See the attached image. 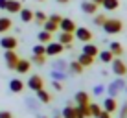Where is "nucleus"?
Masks as SVG:
<instances>
[{
	"label": "nucleus",
	"instance_id": "nucleus-1",
	"mask_svg": "<svg viewBox=\"0 0 127 118\" xmlns=\"http://www.w3.org/2000/svg\"><path fill=\"white\" fill-rule=\"evenodd\" d=\"M101 28H103V32L107 33V35H116V33H120L122 30H124V22H122L120 19H107Z\"/></svg>",
	"mask_w": 127,
	"mask_h": 118
},
{
	"label": "nucleus",
	"instance_id": "nucleus-2",
	"mask_svg": "<svg viewBox=\"0 0 127 118\" xmlns=\"http://www.w3.org/2000/svg\"><path fill=\"white\" fill-rule=\"evenodd\" d=\"M74 37H76L77 41H81V42H90L94 35H92V32H90L89 28H85V26H77L76 32H74Z\"/></svg>",
	"mask_w": 127,
	"mask_h": 118
},
{
	"label": "nucleus",
	"instance_id": "nucleus-3",
	"mask_svg": "<svg viewBox=\"0 0 127 118\" xmlns=\"http://www.w3.org/2000/svg\"><path fill=\"white\" fill-rule=\"evenodd\" d=\"M64 52V46L61 44L59 41H50L46 42V55H52V57H57Z\"/></svg>",
	"mask_w": 127,
	"mask_h": 118
},
{
	"label": "nucleus",
	"instance_id": "nucleus-4",
	"mask_svg": "<svg viewBox=\"0 0 127 118\" xmlns=\"http://www.w3.org/2000/svg\"><path fill=\"white\" fill-rule=\"evenodd\" d=\"M4 59H6V67L9 68V70H15L17 63H19V54H17L15 50H4Z\"/></svg>",
	"mask_w": 127,
	"mask_h": 118
},
{
	"label": "nucleus",
	"instance_id": "nucleus-5",
	"mask_svg": "<svg viewBox=\"0 0 127 118\" xmlns=\"http://www.w3.org/2000/svg\"><path fill=\"white\" fill-rule=\"evenodd\" d=\"M111 65H112V72H114V76H118V78H124L125 74H127V65H125L120 57H114Z\"/></svg>",
	"mask_w": 127,
	"mask_h": 118
},
{
	"label": "nucleus",
	"instance_id": "nucleus-6",
	"mask_svg": "<svg viewBox=\"0 0 127 118\" xmlns=\"http://www.w3.org/2000/svg\"><path fill=\"white\" fill-rule=\"evenodd\" d=\"M28 89H32L33 92L44 89V79H42L39 74H32V76H30V79H28Z\"/></svg>",
	"mask_w": 127,
	"mask_h": 118
},
{
	"label": "nucleus",
	"instance_id": "nucleus-7",
	"mask_svg": "<svg viewBox=\"0 0 127 118\" xmlns=\"http://www.w3.org/2000/svg\"><path fill=\"white\" fill-rule=\"evenodd\" d=\"M0 46H2L4 50H17L19 41H17V37H13V35H4L0 39Z\"/></svg>",
	"mask_w": 127,
	"mask_h": 118
},
{
	"label": "nucleus",
	"instance_id": "nucleus-8",
	"mask_svg": "<svg viewBox=\"0 0 127 118\" xmlns=\"http://www.w3.org/2000/svg\"><path fill=\"white\" fill-rule=\"evenodd\" d=\"M124 87H125V81L122 79V78H118L116 81H112L111 85H109V89H107V90H109V96H112V98H116V94L120 92V90L124 89Z\"/></svg>",
	"mask_w": 127,
	"mask_h": 118
},
{
	"label": "nucleus",
	"instance_id": "nucleus-9",
	"mask_svg": "<svg viewBox=\"0 0 127 118\" xmlns=\"http://www.w3.org/2000/svg\"><path fill=\"white\" fill-rule=\"evenodd\" d=\"M76 28H77V24L74 22L72 19H61V22H59V30L61 32H68V33H74L76 32Z\"/></svg>",
	"mask_w": 127,
	"mask_h": 118
},
{
	"label": "nucleus",
	"instance_id": "nucleus-10",
	"mask_svg": "<svg viewBox=\"0 0 127 118\" xmlns=\"http://www.w3.org/2000/svg\"><path fill=\"white\" fill-rule=\"evenodd\" d=\"M103 111H107V113H116L118 111V102H116V98H112V96H109V98H105L103 100V105H101Z\"/></svg>",
	"mask_w": 127,
	"mask_h": 118
},
{
	"label": "nucleus",
	"instance_id": "nucleus-11",
	"mask_svg": "<svg viewBox=\"0 0 127 118\" xmlns=\"http://www.w3.org/2000/svg\"><path fill=\"white\" fill-rule=\"evenodd\" d=\"M81 54H87V55H90V57H98V54H99V48L92 44V42H83V50H81Z\"/></svg>",
	"mask_w": 127,
	"mask_h": 118
},
{
	"label": "nucleus",
	"instance_id": "nucleus-12",
	"mask_svg": "<svg viewBox=\"0 0 127 118\" xmlns=\"http://www.w3.org/2000/svg\"><path fill=\"white\" fill-rule=\"evenodd\" d=\"M74 33H68V32H61L59 33V39L57 41L61 42V44H63L64 48H72V42H74Z\"/></svg>",
	"mask_w": 127,
	"mask_h": 118
},
{
	"label": "nucleus",
	"instance_id": "nucleus-13",
	"mask_svg": "<svg viewBox=\"0 0 127 118\" xmlns=\"http://www.w3.org/2000/svg\"><path fill=\"white\" fill-rule=\"evenodd\" d=\"M30 68H32V61L20 57V59H19V63H17V67H15V70L19 72V74H28V72H30Z\"/></svg>",
	"mask_w": 127,
	"mask_h": 118
},
{
	"label": "nucleus",
	"instance_id": "nucleus-14",
	"mask_svg": "<svg viewBox=\"0 0 127 118\" xmlns=\"http://www.w3.org/2000/svg\"><path fill=\"white\" fill-rule=\"evenodd\" d=\"M98 4L90 2V0H85V2H81V9L83 13H87V15H96V11H98Z\"/></svg>",
	"mask_w": 127,
	"mask_h": 118
},
{
	"label": "nucleus",
	"instance_id": "nucleus-15",
	"mask_svg": "<svg viewBox=\"0 0 127 118\" xmlns=\"http://www.w3.org/2000/svg\"><path fill=\"white\" fill-rule=\"evenodd\" d=\"M74 100H76L77 105H89V103H90V96H89V92H85V90H79V92H76Z\"/></svg>",
	"mask_w": 127,
	"mask_h": 118
},
{
	"label": "nucleus",
	"instance_id": "nucleus-16",
	"mask_svg": "<svg viewBox=\"0 0 127 118\" xmlns=\"http://www.w3.org/2000/svg\"><path fill=\"white\" fill-rule=\"evenodd\" d=\"M20 9H22V2L20 0H7V6H6V11L7 13H19Z\"/></svg>",
	"mask_w": 127,
	"mask_h": 118
},
{
	"label": "nucleus",
	"instance_id": "nucleus-17",
	"mask_svg": "<svg viewBox=\"0 0 127 118\" xmlns=\"http://www.w3.org/2000/svg\"><path fill=\"white\" fill-rule=\"evenodd\" d=\"M9 90H11V92H15V94L22 92V90H24V81L19 79V78L11 79V81H9Z\"/></svg>",
	"mask_w": 127,
	"mask_h": 118
},
{
	"label": "nucleus",
	"instance_id": "nucleus-18",
	"mask_svg": "<svg viewBox=\"0 0 127 118\" xmlns=\"http://www.w3.org/2000/svg\"><path fill=\"white\" fill-rule=\"evenodd\" d=\"M76 118H90V109L89 105H76Z\"/></svg>",
	"mask_w": 127,
	"mask_h": 118
},
{
	"label": "nucleus",
	"instance_id": "nucleus-19",
	"mask_svg": "<svg viewBox=\"0 0 127 118\" xmlns=\"http://www.w3.org/2000/svg\"><path fill=\"white\" fill-rule=\"evenodd\" d=\"M13 28V20L9 17H0V33H6Z\"/></svg>",
	"mask_w": 127,
	"mask_h": 118
},
{
	"label": "nucleus",
	"instance_id": "nucleus-20",
	"mask_svg": "<svg viewBox=\"0 0 127 118\" xmlns=\"http://www.w3.org/2000/svg\"><path fill=\"white\" fill-rule=\"evenodd\" d=\"M19 15H20V20L22 22H32L33 20V9H28V7H22V9L19 11Z\"/></svg>",
	"mask_w": 127,
	"mask_h": 118
},
{
	"label": "nucleus",
	"instance_id": "nucleus-21",
	"mask_svg": "<svg viewBox=\"0 0 127 118\" xmlns=\"http://www.w3.org/2000/svg\"><path fill=\"white\" fill-rule=\"evenodd\" d=\"M101 6H103L105 11H116L120 7V0H103Z\"/></svg>",
	"mask_w": 127,
	"mask_h": 118
},
{
	"label": "nucleus",
	"instance_id": "nucleus-22",
	"mask_svg": "<svg viewBox=\"0 0 127 118\" xmlns=\"http://www.w3.org/2000/svg\"><path fill=\"white\" fill-rule=\"evenodd\" d=\"M35 94H37V100H39L41 103H50V102H52V94L48 92L46 89H41V90H37Z\"/></svg>",
	"mask_w": 127,
	"mask_h": 118
},
{
	"label": "nucleus",
	"instance_id": "nucleus-23",
	"mask_svg": "<svg viewBox=\"0 0 127 118\" xmlns=\"http://www.w3.org/2000/svg\"><path fill=\"white\" fill-rule=\"evenodd\" d=\"M39 42H42V44H46V42H50V41H54V33H50V32H46V30H42V32H39Z\"/></svg>",
	"mask_w": 127,
	"mask_h": 118
},
{
	"label": "nucleus",
	"instance_id": "nucleus-24",
	"mask_svg": "<svg viewBox=\"0 0 127 118\" xmlns=\"http://www.w3.org/2000/svg\"><path fill=\"white\" fill-rule=\"evenodd\" d=\"M109 50L114 54V57H120V55L124 54V46H122L120 42H116V41H112L111 44H109Z\"/></svg>",
	"mask_w": 127,
	"mask_h": 118
},
{
	"label": "nucleus",
	"instance_id": "nucleus-25",
	"mask_svg": "<svg viewBox=\"0 0 127 118\" xmlns=\"http://www.w3.org/2000/svg\"><path fill=\"white\" fill-rule=\"evenodd\" d=\"M68 68H70V72H72V74H83V70H85V67H83L77 59L76 61H70Z\"/></svg>",
	"mask_w": 127,
	"mask_h": 118
},
{
	"label": "nucleus",
	"instance_id": "nucleus-26",
	"mask_svg": "<svg viewBox=\"0 0 127 118\" xmlns=\"http://www.w3.org/2000/svg\"><path fill=\"white\" fill-rule=\"evenodd\" d=\"M99 61L101 63H112V59H114V54H112L111 50H103V52H99Z\"/></svg>",
	"mask_w": 127,
	"mask_h": 118
},
{
	"label": "nucleus",
	"instance_id": "nucleus-27",
	"mask_svg": "<svg viewBox=\"0 0 127 118\" xmlns=\"http://www.w3.org/2000/svg\"><path fill=\"white\" fill-rule=\"evenodd\" d=\"M77 61H79L85 68H87V67H92V65H94V57H90V55H87V54H79Z\"/></svg>",
	"mask_w": 127,
	"mask_h": 118
},
{
	"label": "nucleus",
	"instance_id": "nucleus-28",
	"mask_svg": "<svg viewBox=\"0 0 127 118\" xmlns=\"http://www.w3.org/2000/svg\"><path fill=\"white\" fill-rule=\"evenodd\" d=\"M42 30H46V32L54 33V32H57V30H59V24H55V22H52V20L46 19V22L42 24Z\"/></svg>",
	"mask_w": 127,
	"mask_h": 118
},
{
	"label": "nucleus",
	"instance_id": "nucleus-29",
	"mask_svg": "<svg viewBox=\"0 0 127 118\" xmlns=\"http://www.w3.org/2000/svg\"><path fill=\"white\" fill-rule=\"evenodd\" d=\"M61 116L63 118H76V109H74L72 105H66L63 109V113H61Z\"/></svg>",
	"mask_w": 127,
	"mask_h": 118
},
{
	"label": "nucleus",
	"instance_id": "nucleus-30",
	"mask_svg": "<svg viewBox=\"0 0 127 118\" xmlns=\"http://www.w3.org/2000/svg\"><path fill=\"white\" fill-rule=\"evenodd\" d=\"M46 19H48V15H44L42 11H33V20H35L37 24H44Z\"/></svg>",
	"mask_w": 127,
	"mask_h": 118
},
{
	"label": "nucleus",
	"instance_id": "nucleus-31",
	"mask_svg": "<svg viewBox=\"0 0 127 118\" xmlns=\"http://www.w3.org/2000/svg\"><path fill=\"white\" fill-rule=\"evenodd\" d=\"M89 109H90V116H94V118H98V116H99V113L103 111V109L99 107L98 103H92V102L89 103Z\"/></svg>",
	"mask_w": 127,
	"mask_h": 118
},
{
	"label": "nucleus",
	"instance_id": "nucleus-32",
	"mask_svg": "<svg viewBox=\"0 0 127 118\" xmlns=\"http://www.w3.org/2000/svg\"><path fill=\"white\" fill-rule=\"evenodd\" d=\"M33 54L35 55H46V44H42V42L35 44L33 46Z\"/></svg>",
	"mask_w": 127,
	"mask_h": 118
},
{
	"label": "nucleus",
	"instance_id": "nucleus-33",
	"mask_svg": "<svg viewBox=\"0 0 127 118\" xmlns=\"http://www.w3.org/2000/svg\"><path fill=\"white\" fill-rule=\"evenodd\" d=\"M32 63H33V65H39V67H42V65L46 63V55H35V54H33Z\"/></svg>",
	"mask_w": 127,
	"mask_h": 118
},
{
	"label": "nucleus",
	"instance_id": "nucleus-34",
	"mask_svg": "<svg viewBox=\"0 0 127 118\" xmlns=\"http://www.w3.org/2000/svg\"><path fill=\"white\" fill-rule=\"evenodd\" d=\"M107 19H109V17H105V15H94V24L99 28V26L105 24V20H107Z\"/></svg>",
	"mask_w": 127,
	"mask_h": 118
},
{
	"label": "nucleus",
	"instance_id": "nucleus-35",
	"mask_svg": "<svg viewBox=\"0 0 127 118\" xmlns=\"http://www.w3.org/2000/svg\"><path fill=\"white\" fill-rule=\"evenodd\" d=\"M52 78L59 81V79H63V78H64V74L61 72V70H54V72H52Z\"/></svg>",
	"mask_w": 127,
	"mask_h": 118
},
{
	"label": "nucleus",
	"instance_id": "nucleus-36",
	"mask_svg": "<svg viewBox=\"0 0 127 118\" xmlns=\"http://www.w3.org/2000/svg\"><path fill=\"white\" fill-rule=\"evenodd\" d=\"M61 19H63L61 15H50V17H48V20H52V22H55V24H59Z\"/></svg>",
	"mask_w": 127,
	"mask_h": 118
},
{
	"label": "nucleus",
	"instance_id": "nucleus-37",
	"mask_svg": "<svg viewBox=\"0 0 127 118\" xmlns=\"http://www.w3.org/2000/svg\"><path fill=\"white\" fill-rule=\"evenodd\" d=\"M120 118H127V102L122 105V109H120Z\"/></svg>",
	"mask_w": 127,
	"mask_h": 118
},
{
	"label": "nucleus",
	"instance_id": "nucleus-38",
	"mask_svg": "<svg viewBox=\"0 0 127 118\" xmlns=\"http://www.w3.org/2000/svg\"><path fill=\"white\" fill-rule=\"evenodd\" d=\"M52 87H54L55 90H63V85H61V81H57V79H54V83H52Z\"/></svg>",
	"mask_w": 127,
	"mask_h": 118
},
{
	"label": "nucleus",
	"instance_id": "nucleus-39",
	"mask_svg": "<svg viewBox=\"0 0 127 118\" xmlns=\"http://www.w3.org/2000/svg\"><path fill=\"white\" fill-rule=\"evenodd\" d=\"M103 90H105V87H103V85H96V87H94V94H98V96L101 94Z\"/></svg>",
	"mask_w": 127,
	"mask_h": 118
},
{
	"label": "nucleus",
	"instance_id": "nucleus-40",
	"mask_svg": "<svg viewBox=\"0 0 127 118\" xmlns=\"http://www.w3.org/2000/svg\"><path fill=\"white\" fill-rule=\"evenodd\" d=\"M0 118H13V115L9 111H0Z\"/></svg>",
	"mask_w": 127,
	"mask_h": 118
},
{
	"label": "nucleus",
	"instance_id": "nucleus-41",
	"mask_svg": "<svg viewBox=\"0 0 127 118\" xmlns=\"http://www.w3.org/2000/svg\"><path fill=\"white\" fill-rule=\"evenodd\" d=\"M98 118H111V113H107V111H101Z\"/></svg>",
	"mask_w": 127,
	"mask_h": 118
},
{
	"label": "nucleus",
	"instance_id": "nucleus-42",
	"mask_svg": "<svg viewBox=\"0 0 127 118\" xmlns=\"http://www.w3.org/2000/svg\"><path fill=\"white\" fill-rule=\"evenodd\" d=\"M6 6H7V0H0V9L6 11Z\"/></svg>",
	"mask_w": 127,
	"mask_h": 118
},
{
	"label": "nucleus",
	"instance_id": "nucleus-43",
	"mask_svg": "<svg viewBox=\"0 0 127 118\" xmlns=\"http://www.w3.org/2000/svg\"><path fill=\"white\" fill-rule=\"evenodd\" d=\"M90 2H94V4H98V6H101V2H103V0H90Z\"/></svg>",
	"mask_w": 127,
	"mask_h": 118
},
{
	"label": "nucleus",
	"instance_id": "nucleus-44",
	"mask_svg": "<svg viewBox=\"0 0 127 118\" xmlns=\"http://www.w3.org/2000/svg\"><path fill=\"white\" fill-rule=\"evenodd\" d=\"M55 2H59V4H68L70 0H55Z\"/></svg>",
	"mask_w": 127,
	"mask_h": 118
},
{
	"label": "nucleus",
	"instance_id": "nucleus-45",
	"mask_svg": "<svg viewBox=\"0 0 127 118\" xmlns=\"http://www.w3.org/2000/svg\"><path fill=\"white\" fill-rule=\"evenodd\" d=\"M54 118H63V116H54Z\"/></svg>",
	"mask_w": 127,
	"mask_h": 118
},
{
	"label": "nucleus",
	"instance_id": "nucleus-46",
	"mask_svg": "<svg viewBox=\"0 0 127 118\" xmlns=\"http://www.w3.org/2000/svg\"><path fill=\"white\" fill-rule=\"evenodd\" d=\"M37 2H42V0H37Z\"/></svg>",
	"mask_w": 127,
	"mask_h": 118
},
{
	"label": "nucleus",
	"instance_id": "nucleus-47",
	"mask_svg": "<svg viewBox=\"0 0 127 118\" xmlns=\"http://www.w3.org/2000/svg\"><path fill=\"white\" fill-rule=\"evenodd\" d=\"M41 118H46V116H41Z\"/></svg>",
	"mask_w": 127,
	"mask_h": 118
},
{
	"label": "nucleus",
	"instance_id": "nucleus-48",
	"mask_svg": "<svg viewBox=\"0 0 127 118\" xmlns=\"http://www.w3.org/2000/svg\"><path fill=\"white\" fill-rule=\"evenodd\" d=\"M125 89H127V87H125Z\"/></svg>",
	"mask_w": 127,
	"mask_h": 118
},
{
	"label": "nucleus",
	"instance_id": "nucleus-49",
	"mask_svg": "<svg viewBox=\"0 0 127 118\" xmlns=\"http://www.w3.org/2000/svg\"><path fill=\"white\" fill-rule=\"evenodd\" d=\"M125 76H127V74H125Z\"/></svg>",
	"mask_w": 127,
	"mask_h": 118
}]
</instances>
